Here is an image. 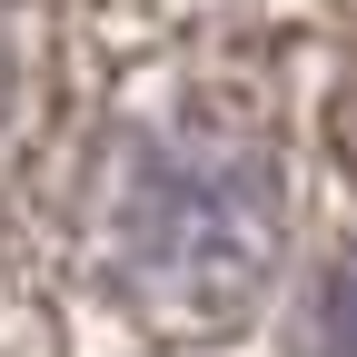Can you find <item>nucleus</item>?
I'll list each match as a JSON object with an SVG mask.
<instances>
[]
</instances>
